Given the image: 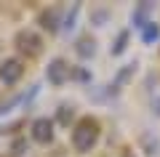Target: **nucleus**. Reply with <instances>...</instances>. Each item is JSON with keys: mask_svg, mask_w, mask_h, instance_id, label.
Returning a JSON list of instances; mask_svg holds the SVG:
<instances>
[{"mask_svg": "<svg viewBox=\"0 0 160 157\" xmlns=\"http://www.w3.org/2000/svg\"><path fill=\"white\" fill-rule=\"evenodd\" d=\"M93 139H96V125H93L91 120L80 123L78 130H75V146H78V149H88V146L93 144Z\"/></svg>", "mask_w": 160, "mask_h": 157, "instance_id": "nucleus-1", "label": "nucleus"}, {"mask_svg": "<svg viewBox=\"0 0 160 157\" xmlns=\"http://www.w3.org/2000/svg\"><path fill=\"white\" fill-rule=\"evenodd\" d=\"M19 75H22V67H19V61H6V64H3V69H0V77L6 80V83H13Z\"/></svg>", "mask_w": 160, "mask_h": 157, "instance_id": "nucleus-2", "label": "nucleus"}, {"mask_svg": "<svg viewBox=\"0 0 160 157\" xmlns=\"http://www.w3.org/2000/svg\"><path fill=\"white\" fill-rule=\"evenodd\" d=\"M35 139L38 141H48L51 139V123H48V120H38V123H35Z\"/></svg>", "mask_w": 160, "mask_h": 157, "instance_id": "nucleus-3", "label": "nucleus"}]
</instances>
